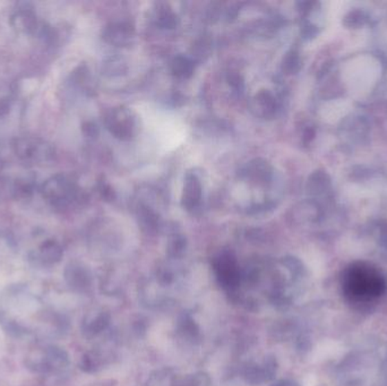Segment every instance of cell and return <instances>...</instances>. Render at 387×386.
Returning a JSON list of instances; mask_svg holds the SVG:
<instances>
[{"label": "cell", "mask_w": 387, "mask_h": 386, "mask_svg": "<svg viewBox=\"0 0 387 386\" xmlns=\"http://www.w3.org/2000/svg\"><path fill=\"white\" fill-rule=\"evenodd\" d=\"M194 69H195L194 61L189 59L188 57L179 55V56H176L171 60L170 70L172 75L177 79H190L194 74Z\"/></svg>", "instance_id": "8fae6325"}, {"label": "cell", "mask_w": 387, "mask_h": 386, "mask_svg": "<svg viewBox=\"0 0 387 386\" xmlns=\"http://www.w3.org/2000/svg\"><path fill=\"white\" fill-rule=\"evenodd\" d=\"M40 254L46 262H56L61 256V249L57 242L48 240L41 246Z\"/></svg>", "instance_id": "5bb4252c"}, {"label": "cell", "mask_w": 387, "mask_h": 386, "mask_svg": "<svg viewBox=\"0 0 387 386\" xmlns=\"http://www.w3.org/2000/svg\"><path fill=\"white\" fill-rule=\"evenodd\" d=\"M137 217L144 228L155 229V226H158V214L148 205L139 204V206L137 207Z\"/></svg>", "instance_id": "4fadbf2b"}, {"label": "cell", "mask_w": 387, "mask_h": 386, "mask_svg": "<svg viewBox=\"0 0 387 386\" xmlns=\"http://www.w3.org/2000/svg\"><path fill=\"white\" fill-rule=\"evenodd\" d=\"M5 189H6V187H5V185H3V182L0 180V196H1V194H3Z\"/></svg>", "instance_id": "d6986e66"}, {"label": "cell", "mask_w": 387, "mask_h": 386, "mask_svg": "<svg viewBox=\"0 0 387 386\" xmlns=\"http://www.w3.org/2000/svg\"><path fill=\"white\" fill-rule=\"evenodd\" d=\"M228 82H229L230 86L235 88L236 91H241L244 88V79L239 74L237 73H230L227 77Z\"/></svg>", "instance_id": "9a60e30c"}, {"label": "cell", "mask_w": 387, "mask_h": 386, "mask_svg": "<svg viewBox=\"0 0 387 386\" xmlns=\"http://www.w3.org/2000/svg\"><path fill=\"white\" fill-rule=\"evenodd\" d=\"M342 289L351 302H369L384 293L386 282L381 272L370 264L355 263L344 272Z\"/></svg>", "instance_id": "6da1fadb"}, {"label": "cell", "mask_w": 387, "mask_h": 386, "mask_svg": "<svg viewBox=\"0 0 387 386\" xmlns=\"http://www.w3.org/2000/svg\"><path fill=\"white\" fill-rule=\"evenodd\" d=\"M201 197H203V187L201 180L195 173H187L183 182V196H181V205L183 209L189 212H195L201 206Z\"/></svg>", "instance_id": "8992f818"}, {"label": "cell", "mask_w": 387, "mask_h": 386, "mask_svg": "<svg viewBox=\"0 0 387 386\" xmlns=\"http://www.w3.org/2000/svg\"><path fill=\"white\" fill-rule=\"evenodd\" d=\"M99 189H100L101 196L106 201H114L115 198H116V193H115L114 189H111L110 185H108L106 182H101Z\"/></svg>", "instance_id": "2e32d148"}, {"label": "cell", "mask_w": 387, "mask_h": 386, "mask_svg": "<svg viewBox=\"0 0 387 386\" xmlns=\"http://www.w3.org/2000/svg\"><path fill=\"white\" fill-rule=\"evenodd\" d=\"M12 26L19 32L33 35L39 28L38 19L30 8H19L12 16Z\"/></svg>", "instance_id": "9c48e42d"}, {"label": "cell", "mask_w": 387, "mask_h": 386, "mask_svg": "<svg viewBox=\"0 0 387 386\" xmlns=\"http://www.w3.org/2000/svg\"><path fill=\"white\" fill-rule=\"evenodd\" d=\"M44 200L54 209H70L84 198L82 189L70 177L56 175L44 182L41 189Z\"/></svg>", "instance_id": "7a4b0ae2"}, {"label": "cell", "mask_w": 387, "mask_h": 386, "mask_svg": "<svg viewBox=\"0 0 387 386\" xmlns=\"http://www.w3.org/2000/svg\"><path fill=\"white\" fill-rule=\"evenodd\" d=\"M104 123L109 132L120 141H129L139 132V122L136 113L127 107L111 109L106 116Z\"/></svg>", "instance_id": "277c9868"}, {"label": "cell", "mask_w": 387, "mask_h": 386, "mask_svg": "<svg viewBox=\"0 0 387 386\" xmlns=\"http://www.w3.org/2000/svg\"><path fill=\"white\" fill-rule=\"evenodd\" d=\"M10 104L6 99L0 100V117L5 116L10 111Z\"/></svg>", "instance_id": "ac0fdd59"}, {"label": "cell", "mask_w": 387, "mask_h": 386, "mask_svg": "<svg viewBox=\"0 0 387 386\" xmlns=\"http://www.w3.org/2000/svg\"><path fill=\"white\" fill-rule=\"evenodd\" d=\"M250 110L256 117L271 119L277 113V101L268 90H261L250 101Z\"/></svg>", "instance_id": "ba28073f"}, {"label": "cell", "mask_w": 387, "mask_h": 386, "mask_svg": "<svg viewBox=\"0 0 387 386\" xmlns=\"http://www.w3.org/2000/svg\"><path fill=\"white\" fill-rule=\"evenodd\" d=\"M82 131L86 137L95 138L99 135L98 126L92 122H86L83 124Z\"/></svg>", "instance_id": "e0dca14e"}, {"label": "cell", "mask_w": 387, "mask_h": 386, "mask_svg": "<svg viewBox=\"0 0 387 386\" xmlns=\"http://www.w3.org/2000/svg\"><path fill=\"white\" fill-rule=\"evenodd\" d=\"M155 23L160 28L171 30L179 24V19L168 3H158L153 15Z\"/></svg>", "instance_id": "30bf717a"}, {"label": "cell", "mask_w": 387, "mask_h": 386, "mask_svg": "<svg viewBox=\"0 0 387 386\" xmlns=\"http://www.w3.org/2000/svg\"><path fill=\"white\" fill-rule=\"evenodd\" d=\"M14 152L19 160L34 166H46L54 161L56 152L52 145L35 136H22L13 142Z\"/></svg>", "instance_id": "3957f363"}, {"label": "cell", "mask_w": 387, "mask_h": 386, "mask_svg": "<svg viewBox=\"0 0 387 386\" xmlns=\"http://www.w3.org/2000/svg\"><path fill=\"white\" fill-rule=\"evenodd\" d=\"M246 180L257 186H268L272 180L273 170L268 161L264 159H254L244 169Z\"/></svg>", "instance_id": "52a82bcc"}, {"label": "cell", "mask_w": 387, "mask_h": 386, "mask_svg": "<svg viewBox=\"0 0 387 386\" xmlns=\"http://www.w3.org/2000/svg\"><path fill=\"white\" fill-rule=\"evenodd\" d=\"M127 72V65L120 57H109L102 64V73L109 77H115Z\"/></svg>", "instance_id": "7c38bea8"}, {"label": "cell", "mask_w": 387, "mask_h": 386, "mask_svg": "<svg viewBox=\"0 0 387 386\" xmlns=\"http://www.w3.org/2000/svg\"><path fill=\"white\" fill-rule=\"evenodd\" d=\"M104 41L115 47H127L134 39V28L126 22H112L102 32Z\"/></svg>", "instance_id": "5b68a950"}]
</instances>
